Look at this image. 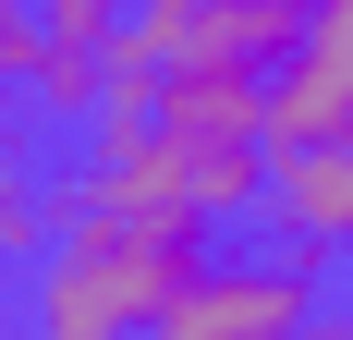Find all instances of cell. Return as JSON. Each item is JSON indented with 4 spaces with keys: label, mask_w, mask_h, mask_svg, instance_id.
Listing matches in <instances>:
<instances>
[{
    "label": "cell",
    "mask_w": 353,
    "mask_h": 340,
    "mask_svg": "<svg viewBox=\"0 0 353 340\" xmlns=\"http://www.w3.org/2000/svg\"><path fill=\"white\" fill-rule=\"evenodd\" d=\"M37 12H49V36H110L134 0H37Z\"/></svg>",
    "instance_id": "cell-8"
},
{
    "label": "cell",
    "mask_w": 353,
    "mask_h": 340,
    "mask_svg": "<svg viewBox=\"0 0 353 340\" xmlns=\"http://www.w3.org/2000/svg\"><path fill=\"white\" fill-rule=\"evenodd\" d=\"M98 85H110V36H49L37 73H25V98L49 122H98Z\"/></svg>",
    "instance_id": "cell-5"
},
{
    "label": "cell",
    "mask_w": 353,
    "mask_h": 340,
    "mask_svg": "<svg viewBox=\"0 0 353 340\" xmlns=\"http://www.w3.org/2000/svg\"><path fill=\"white\" fill-rule=\"evenodd\" d=\"M134 340H171V328H134Z\"/></svg>",
    "instance_id": "cell-10"
},
{
    "label": "cell",
    "mask_w": 353,
    "mask_h": 340,
    "mask_svg": "<svg viewBox=\"0 0 353 340\" xmlns=\"http://www.w3.org/2000/svg\"><path fill=\"white\" fill-rule=\"evenodd\" d=\"M159 134H171V170H183V206L195 219H244L268 195V73H219V61H171L159 73V109H146Z\"/></svg>",
    "instance_id": "cell-2"
},
{
    "label": "cell",
    "mask_w": 353,
    "mask_h": 340,
    "mask_svg": "<svg viewBox=\"0 0 353 340\" xmlns=\"http://www.w3.org/2000/svg\"><path fill=\"white\" fill-rule=\"evenodd\" d=\"M37 49H49V12H37V0H0V98L37 73Z\"/></svg>",
    "instance_id": "cell-7"
},
{
    "label": "cell",
    "mask_w": 353,
    "mask_h": 340,
    "mask_svg": "<svg viewBox=\"0 0 353 340\" xmlns=\"http://www.w3.org/2000/svg\"><path fill=\"white\" fill-rule=\"evenodd\" d=\"M171 340H305L317 328V268L305 255H232V243H208V268L171 292V316H159Z\"/></svg>",
    "instance_id": "cell-3"
},
{
    "label": "cell",
    "mask_w": 353,
    "mask_h": 340,
    "mask_svg": "<svg viewBox=\"0 0 353 340\" xmlns=\"http://www.w3.org/2000/svg\"><path fill=\"white\" fill-rule=\"evenodd\" d=\"M268 231H281V255H305V268H329V255H353V134L329 146H268Z\"/></svg>",
    "instance_id": "cell-4"
},
{
    "label": "cell",
    "mask_w": 353,
    "mask_h": 340,
    "mask_svg": "<svg viewBox=\"0 0 353 340\" xmlns=\"http://www.w3.org/2000/svg\"><path fill=\"white\" fill-rule=\"evenodd\" d=\"M49 231H61V206H49V182H25V158H0V255H37Z\"/></svg>",
    "instance_id": "cell-6"
},
{
    "label": "cell",
    "mask_w": 353,
    "mask_h": 340,
    "mask_svg": "<svg viewBox=\"0 0 353 340\" xmlns=\"http://www.w3.org/2000/svg\"><path fill=\"white\" fill-rule=\"evenodd\" d=\"M305 340H353V304H341V316H317V328H305Z\"/></svg>",
    "instance_id": "cell-9"
},
{
    "label": "cell",
    "mask_w": 353,
    "mask_h": 340,
    "mask_svg": "<svg viewBox=\"0 0 353 340\" xmlns=\"http://www.w3.org/2000/svg\"><path fill=\"white\" fill-rule=\"evenodd\" d=\"M208 219H183V206H159V219H134V206H73L61 231L25 255V316L37 340H134L171 316V292L195 268H208Z\"/></svg>",
    "instance_id": "cell-1"
}]
</instances>
